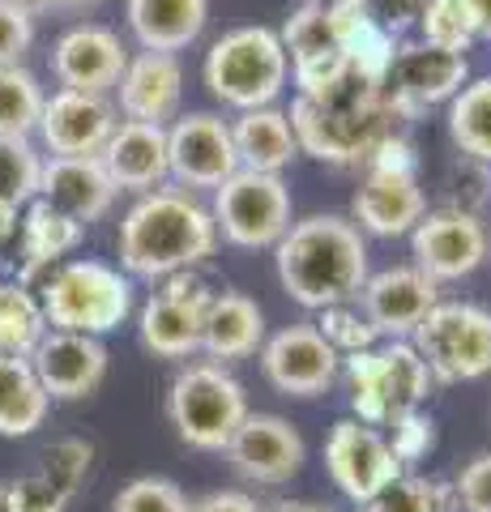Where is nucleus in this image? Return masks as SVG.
<instances>
[{
  "mask_svg": "<svg viewBox=\"0 0 491 512\" xmlns=\"http://www.w3.org/2000/svg\"><path fill=\"white\" fill-rule=\"evenodd\" d=\"M287 120L299 154L325 167H368L380 141L406 133L415 116L393 99L385 82H368V77L346 69L334 86L295 94Z\"/></svg>",
  "mask_w": 491,
  "mask_h": 512,
  "instance_id": "1",
  "label": "nucleus"
},
{
  "mask_svg": "<svg viewBox=\"0 0 491 512\" xmlns=\"http://www.w3.org/2000/svg\"><path fill=\"white\" fill-rule=\"evenodd\" d=\"M278 282L299 308L321 312L355 303L368 282V239L342 214H308L274 244Z\"/></svg>",
  "mask_w": 491,
  "mask_h": 512,
  "instance_id": "2",
  "label": "nucleus"
},
{
  "mask_svg": "<svg viewBox=\"0 0 491 512\" xmlns=\"http://www.w3.org/2000/svg\"><path fill=\"white\" fill-rule=\"evenodd\" d=\"M218 248V227L210 205H201L188 188L141 192L137 205L120 222V265L133 278L163 282L210 261Z\"/></svg>",
  "mask_w": 491,
  "mask_h": 512,
  "instance_id": "3",
  "label": "nucleus"
},
{
  "mask_svg": "<svg viewBox=\"0 0 491 512\" xmlns=\"http://www.w3.org/2000/svg\"><path fill=\"white\" fill-rule=\"evenodd\" d=\"M18 282L39 299V308L47 316V329H65V333H103L120 329L133 312V282L120 269L103 261H56L43 269H22Z\"/></svg>",
  "mask_w": 491,
  "mask_h": 512,
  "instance_id": "4",
  "label": "nucleus"
},
{
  "mask_svg": "<svg viewBox=\"0 0 491 512\" xmlns=\"http://www.w3.org/2000/svg\"><path fill=\"white\" fill-rule=\"evenodd\" d=\"M201 77H205V90L223 107L257 111V107H274L278 94L287 90L291 60L282 52L278 30L235 26L210 43Z\"/></svg>",
  "mask_w": 491,
  "mask_h": 512,
  "instance_id": "5",
  "label": "nucleus"
},
{
  "mask_svg": "<svg viewBox=\"0 0 491 512\" xmlns=\"http://www.w3.org/2000/svg\"><path fill=\"white\" fill-rule=\"evenodd\" d=\"M248 393L223 363H188L167 389V419L197 453H227L231 436L248 419Z\"/></svg>",
  "mask_w": 491,
  "mask_h": 512,
  "instance_id": "6",
  "label": "nucleus"
},
{
  "mask_svg": "<svg viewBox=\"0 0 491 512\" xmlns=\"http://www.w3.org/2000/svg\"><path fill=\"white\" fill-rule=\"evenodd\" d=\"M410 346L440 384L483 380L491 372V308L470 299H440L410 333Z\"/></svg>",
  "mask_w": 491,
  "mask_h": 512,
  "instance_id": "7",
  "label": "nucleus"
},
{
  "mask_svg": "<svg viewBox=\"0 0 491 512\" xmlns=\"http://www.w3.org/2000/svg\"><path fill=\"white\" fill-rule=\"evenodd\" d=\"M214 227L235 248H274L291 227V188L282 175L235 171L214 188Z\"/></svg>",
  "mask_w": 491,
  "mask_h": 512,
  "instance_id": "8",
  "label": "nucleus"
},
{
  "mask_svg": "<svg viewBox=\"0 0 491 512\" xmlns=\"http://www.w3.org/2000/svg\"><path fill=\"white\" fill-rule=\"evenodd\" d=\"M491 252V235L483 227L479 214L453 210V205H440V210H427L415 231H410V256H415V269L423 278L440 282H462L474 269L487 261Z\"/></svg>",
  "mask_w": 491,
  "mask_h": 512,
  "instance_id": "9",
  "label": "nucleus"
},
{
  "mask_svg": "<svg viewBox=\"0 0 491 512\" xmlns=\"http://www.w3.org/2000/svg\"><path fill=\"white\" fill-rule=\"evenodd\" d=\"M214 299V286L201 282L193 269L171 274L141 308V346L158 359H193L201 350L205 308Z\"/></svg>",
  "mask_w": 491,
  "mask_h": 512,
  "instance_id": "10",
  "label": "nucleus"
},
{
  "mask_svg": "<svg viewBox=\"0 0 491 512\" xmlns=\"http://www.w3.org/2000/svg\"><path fill=\"white\" fill-rule=\"evenodd\" d=\"M325 470L334 478V487L363 508L372 495L385 491L393 478L406 474L393 457V448L380 427H368L359 419H338L325 436Z\"/></svg>",
  "mask_w": 491,
  "mask_h": 512,
  "instance_id": "11",
  "label": "nucleus"
},
{
  "mask_svg": "<svg viewBox=\"0 0 491 512\" xmlns=\"http://www.w3.org/2000/svg\"><path fill=\"white\" fill-rule=\"evenodd\" d=\"M257 355H261L265 380L282 397H299V402H312V397L334 389L338 367H342L338 350L316 333V325H287L269 333Z\"/></svg>",
  "mask_w": 491,
  "mask_h": 512,
  "instance_id": "12",
  "label": "nucleus"
},
{
  "mask_svg": "<svg viewBox=\"0 0 491 512\" xmlns=\"http://www.w3.org/2000/svg\"><path fill=\"white\" fill-rule=\"evenodd\" d=\"M240 171L231 124L214 111H193L167 124V175L180 188H218Z\"/></svg>",
  "mask_w": 491,
  "mask_h": 512,
  "instance_id": "13",
  "label": "nucleus"
},
{
  "mask_svg": "<svg viewBox=\"0 0 491 512\" xmlns=\"http://www.w3.org/2000/svg\"><path fill=\"white\" fill-rule=\"evenodd\" d=\"M231 470L257 487H282L304 470L308 444L282 414H248L227 444Z\"/></svg>",
  "mask_w": 491,
  "mask_h": 512,
  "instance_id": "14",
  "label": "nucleus"
},
{
  "mask_svg": "<svg viewBox=\"0 0 491 512\" xmlns=\"http://www.w3.org/2000/svg\"><path fill=\"white\" fill-rule=\"evenodd\" d=\"M470 82V60L462 52H445L432 43H398L389 64L385 86L410 116H419L423 107L453 103V94Z\"/></svg>",
  "mask_w": 491,
  "mask_h": 512,
  "instance_id": "15",
  "label": "nucleus"
},
{
  "mask_svg": "<svg viewBox=\"0 0 491 512\" xmlns=\"http://www.w3.org/2000/svg\"><path fill=\"white\" fill-rule=\"evenodd\" d=\"M440 303L436 282L423 278L415 265H393L368 274L359 291V312L368 316L376 338L385 342H410V333L419 329V320Z\"/></svg>",
  "mask_w": 491,
  "mask_h": 512,
  "instance_id": "16",
  "label": "nucleus"
},
{
  "mask_svg": "<svg viewBox=\"0 0 491 512\" xmlns=\"http://www.w3.org/2000/svg\"><path fill=\"white\" fill-rule=\"evenodd\" d=\"M120 111L107 94H86V90H56L43 103L39 116V137L52 150V158H86L107 146L116 133Z\"/></svg>",
  "mask_w": 491,
  "mask_h": 512,
  "instance_id": "17",
  "label": "nucleus"
},
{
  "mask_svg": "<svg viewBox=\"0 0 491 512\" xmlns=\"http://www.w3.org/2000/svg\"><path fill=\"white\" fill-rule=\"evenodd\" d=\"M30 367L52 402H82L107 376V346L90 333L47 329L43 342L30 350Z\"/></svg>",
  "mask_w": 491,
  "mask_h": 512,
  "instance_id": "18",
  "label": "nucleus"
},
{
  "mask_svg": "<svg viewBox=\"0 0 491 512\" xmlns=\"http://www.w3.org/2000/svg\"><path fill=\"white\" fill-rule=\"evenodd\" d=\"M423 214H427V192L419 188V171L363 167V180L351 201V222L363 235H380V239L410 235Z\"/></svg>",
  "mask_w": 491,
  "mask_h": 512,
  "instance_id": "19",
  "label": "nucleus"
},
{
  "mask_svg": "<svg viewBox=\"0 0 491 512\" xmlns=\"http://www.w3.org/2000/svg\"><path fill=\"white\" fill-rule=\"evenodd\" d=\"M124 64H129V52H124L120 35L99 22L65 30L52 47V73H56L60 90L107 94V90H116Z\"/></svg>",
  "mask_w": 491,
  "mask_h": 512,
  "instance_id": "20",
  "label": "nucleus"
},
{
  "mask_svg": "<svg viewBox=\"0 0 491 512\" xmlns=\"http://www.w3.org/2000/svg\"><path fill=\"white\" fill-rule=\"evenodd\" d=\"M94 461V444L90 440H77L65 436L56 440L52 448L43 453L39 470L9 483V508L13 512H65L69 500L77 495V487L86 483V470Z\"/></svg>",
  "mask_w": 491,
  "mask_h": 512,
  "instance_id": "21",
  "label": "nucleus"
},
{
  "mask_svg": "<svg viewBox=\"0 0 491 512\" xmlns=\"http://www.w3.org/2000/svg\"><path fill=\"white\" fill-rule=\"evenodd\" d=\"M120 111L124 120H137V124H158L167 128V120H176L180 99H184V69L176 56L167 52H137L124 64L120 82Z\"/></svg>",
  "mask_w": 491,
  "mask_h": 512,
  "instance_id": "22",
  "label": "nucleus"
},
{
  "mask_svg": "<svg viewBox=\"0 0 491 512\" xmlns=\"http://www.w3.org/2000/svg\"><path fill=\"white\" fill-rule=\"evenodd\" d=\"M116 192L120 188L112 184V175L103 171L99 154H86V158H52V163H43L35 197L86 227V222L112 210Z\"/></svg>",
  "mask_w": 491,
  "mask_h": 512,
  "instance_id": "23",
  "label": "nucleus"
},
{
  "mask_svg": "<svg viewBox=\"0 0 491 512\" xmlns=\"http://www.w3.org/2000/svg\"><path fill=\"white\" fill-rule=\"evenodd\" d=\"M99 163L112 175L116 188H129V192L163 188L171 180L167 175V128L120 120L116 133L107 137V146L99 150Z\"/></svg>",
  "mask_w": 491,
  "mask_h": 512,
  "instance_id": "24",
  "label": "nucleus"
},
{
  "mask_svg": "<svg viewBox=\"0 0 491 512\" xmlns=\"http://www.w3.org/2000/svg\"><path fill=\"white\" fill-rule=\"evenodd\" d=\"M261 342H265V312L257 308V299L240 291H214L201 325V355L227 367L235 359H252Z\"/></svg>",
  "mask_w": 491,
  "mask_h": 512,
  "instance_id": "25",
  "label": "nucleus"
},
{
  "mask_svg": "<svg viewBox=\"0 0 491 512\" xmlns=\"http://www.w3.org/2000/svg\"><path fill=\"white\" fill-rule=\"evenodd\" d=\"M124 18L141 52L176 56L201 39L210 22V0H124Z\"/></svg>",
  "mask_w": 491,
  "mask_h": 512,
  "instance_id": "26",
  "label": "nucleus"
},
{
  "mask_svg": "<svg viewBox=\"0 0 491 512\" xmlns=\"http://www.w3.org/2000/svg\"><path fill=\"white\" fill-rule=\"evenodd\" d=\"M231 141H235V158L244 171H265V175H282V167L299 154L291 120L282 107H257V111H240L231 120Z\"/></svg>",
  "mask_w": 491,
  "mask_h": 512,
  "instance_id": "27",
  "label": "nucleus"
},
{
  "mask_svg": "<svg viewBox=\"0 0 491 512\" xmlns=\"http://www.w3.org/2000/svg\"><path fill=\"white\" fill-rule=\"evenodd\" d=\"M376 380H380V406H385V427L410 410H423L427 393L436 384L410 342H376Z\"/></svg>",
  "mask_w": 491,
  "mask_h": 512,
  "instance_id": "28",
  "label": "nucleus"
},
{
  "mask_svg": "<svg viewBox=\"0 0 491 512\" xmlns=\"http://www.w3.org/2000/svg\"><path fill=\"white\" fill-rule=\"evenodd\" d=\"M52 397L43 393L30 359L0 355V436H30L47 423Z\"/></svg>",
  "mask_w": 491,
  "mask_h": 512,
  "instance_id": "29",
  "label": "nucleus"
},
{
  "mask_svg": "<svg viewBox=\"0 0 491 512\" xmlns=\"http://www.w3.org/2000/svg\"><path fill=\"white\" fill-rule=\"evenodd\" d=\"M449 137L462 158L491 167V73L474 77L449 103Z\"/></svg>",
  "mask_w": 491,
  "mask_h": 512,
  "instance_id": "30",
  "label": "nucleus"
},
{
  "mask_svg": "<svg viewBox=\"0 0 491 512\" xmlns=\"http://www.w3.org/2000/svg\"><path fill=\"white\" fill-rule=\"evenodd\" d=\"M82 244V222L65 218L60 210H52L47 201H30L26 205V218H22V252H26V265L22 269H43V265H56Z\"/></svg>",
  "mask_w": 491,
  "mask_h": 512,
  "instance_id": "31",
  "label": "nucleus"
},
{
  "mask_svg": "<svg viewBox=\"0 0 491 512\" xmlns=\"http://www.w3.org/2000/svg\"><path fill=\"white\" fill-rule=\"evenodd\" d=\"M47 316L39 308V299L26 291L22 282H0V355H18L30 359V350L43 342Z\"/></svg>",
  "mask_w": 491,
  "mask_h": 512,
  "instance_id": "32",
  "label": "nucleus"
},
{
  "mask_svg": "<svg viewBox=\"0 0 491 512\" xmlns=\"http://www.w3.org/2000/svg\"><path fill=\"white\" fill-rule=\"evenodd\" d=\"M47 94L22 64H0V137H30L39 128Z\"/></svg>",
  "mask_w": 491,
  "mask_h": 512,
  "instance_id": "33",
  "label": "nucleus"
},
{
  "mask_svg": "<svg viewBox=\"0 0 491 512\" xmlns=\"http://www.w3.org/2000/svg\"><path fill=\"white\" fill-rule=\"evenodd\" d=\"M359 512H457V495H453V483L406 470L380 495H372Z\"/></svg>",
  "mask_w": 491,
  "mask_h": 512,
  "instance_id": "34",
  "label": "nucleus"
},
{
  "mask_svg": "<svg viewBox=\"0 0 491 512\" xmlns=\"http://www.w3.org/2000/svg\"><path fill=\"white\" fill-rule=\"evenodd\" d=\"M43 158L30 146V137H0V201L5 205H30L39 192Z\"/></svg>",
  "mask_w": 491,
  "mask_h": 512,
  "instance_id": "35",
  "label": "nucleus"
},
{
  "mask_svg": "<svg viewBox=\"0 0 491 512\" xmlns=\"http://www.w3.org/2000/svg\"><path fill=\"white\" fill-rule=\"evenodd\" d=\"M419 35L423 43L445 47V52H462V56L470 52V43H479L462 0H427L423 18H419Z\"/></svg>",
  "mask_w": 491,
  "mask_h": 512,
  "instance_id": "36",
  "label": "nucleus"
},
{
  "mask_svg": "<svg viewBox=\"0 0 491 512\" xmlns=\"http://www.w3.org/2000/svg\"><path fill=\"white\" fill-rule=\"evenodd\" d=\"M316 333L338 350V359L346 355H359V350H372L380 338L376 329L368 325V316H363L355 303H334V308H321L316 312Z\"/></svg>",
  "mask_w": 491,
  "mask_h": 512,
  "instance_id": "37",
  "label": "nucleus"
},
{
  "mask_svg": "<svg viewBox=\"0 0 491 512\" xmlns=\"http://www.w3.org/2000/svg\"><path fill=\"white\" fill-rule=\"evenodd\" d=\"M112 512H188V495L158 474H141L133 483H124Z\"/></svg>",
  "mask_w": 491,
  "mask_h": 512,
  "instance_id": "38",
  "label": "nucleus"
},
{
  "mask_svg": "<svg viewBox=\"0 0 491 512\" xmlns=\"http://www.w3.org/2000/svg\"><path fill=\"white\" fill-rule=\"evenodd\" d=\"M385 440L393 448V457H398V466L410 470V466H419V461H427L436 453V419L423 414V410H410V414H402V419L389 423Z\"/></svg>",
  "mask_w": 491,
  "mask_h": 512,
  "instance_id": "39",
  "label": "nucleus"
},
{
  "mask_svg": "<svg viewBox=\"0 0 491 512\" xmlns=\"http://www.w3.org/2000/svg\"><path fill=\"white\" fill-rule=\"evenodd\" d=\"M453 495L462 512H491V453L466 461L462 474L453 478Z\"/></svg>",
  "mask_w": 491,
  "mask_h": 512,
  "instance_id": "40",
  "label": "nucleus"
},
{
  "mask_svg": "<svg viewBox=\"0 0 491 512\" xmlns=\"http://www.w3.org/2000/svg\"><path fill=\"white\" fill-rule=\"evenodd\" d=\"M363 9H368V18L385 30L389 39L410 35V30H419V18L427 9V0H363Z\"/></svg>",
  "mask_w": 491,
  "mask_h": 512,
  "instance_id": "41",
  "label": "nucleus"
},
{
  "mask_svg": "<svg viewBox=\"0 0 491 512\" xmlns=\"http://www.w3.org/2000/svg\"><path fill=\"white\" fill-rule=\"evenodd\" d=\"M30 43H35V18L0 0V64H18Z\"/></svg>",
  "mask_w": 491,
  "mask_h": 512,
  "instance_id": "42",
  "label": "nucleus"
},
{
  "mask_svg": "<svg viewBox=\"0 0 491 512\" xmlns=\"http://www.w3.org/2000/svg\"><path fill=\"white\" fill-rule=\"evenodd\" d=\"M188 512H261V508L244 491H210L197 504H188Z\"/></svg>",
  "mask_w": 491,
  "mask_h": 512,
  "instance_id": "43",
  "label": "nucleus"
},
{
  "mask_svg": "<svg viewBox=\"0 0 491 512\" xmlns=\"http://www.w3.org/2000/svg\"><path fill=\"white\" fill-rule=\"evenodd\" d=\"M466 13H470V26H474V39H487L491 43V0H462Z\"/></svg>",
  "mask_w": 491,
  "mask_h": 512,
  "instance_id": "44",
  "label": "nucleus"
},
{
  "mask_svg": "<svg viewBox=\"0 0 491 512\" xmlns=\"http://www.w3.org/2000/svg\"><path fill=\"white\" fill-rule=\"evenodd\" d=\"M13 231H18V210L0 201V244H5V239H9Z\"/></svg>",
  "mask_w": 491,
  "mask_h": 512,
  "instance_id": "45",
  "label": "nucleus"
},
{
  "mask_svg": "<svg viewBox=\"0 0 491 512\" xmlns=\"http://www.w3.org/2000/svg\"><path fill=\"white\" fill-rule=\"evenodd\" d=\"M9 5H18L22 13H30V18H35V13H47V9H56V0H9Z\"/></svg>",
  "mask_w": 491,
  "mask_h": 512,
  "instance_id": "46",
  "label": "nucleus"
},
{
  "mask_svg": "<svg viewBox=\"0 0 491 512\" xmlns=\"http://www.w3.org/2000/svg\"><path fill=\"white\" fill-rule=\"evenodd\" d=\"M269 512H334V508H321V504H304V500H291V504H278Z\"/></svg>",
  "mask_w": 491,
  "mask_h": 512,
  "instance_id": "47",
  "label": "nucleus"
},
{
  "mask_svg": "<svg viewBox=\"0 0 491 512\" xmlns=\"http://www.w3.org/2000/svg\"><path fill=\"white\" fill-rule=\"evenodd\" d=\"M56 5H65V9H94V5H103V0H56Z\"/></svg>",
  "mask_w": 491,
  "mask_h": 512,
  "instance_id": "48",
  "label": "nucleus"
},
{
  "mask_svg": "<svg viewBox=\"0 0 491 512\" xmlns=\"http://www.w3.org/2000/svg\"><path fill=\"white\" fill-rule=\"evenodd\" d=\"M0 512H13V508H9V491H5V483H0Z\"/></svg>",
  "mask_w": 491,
  "mask_h": 512,
  "instance_id": "49",
  "label": "nucleus"
},
{
  "mask_svg": "<svg viewBox=\"0 0 491 512\" xmlns=\"http://www.w3.org/2000/svg\"><path fill=\"white\" fill-rule=\"evenodd\" d=\"M304 5H338V0H304Z\"/></svg>",
  "mask_w": 491,
  "mask_h": 512,
  "instance_id": "50",
  "label": "nucleus"
}]
</instances>
